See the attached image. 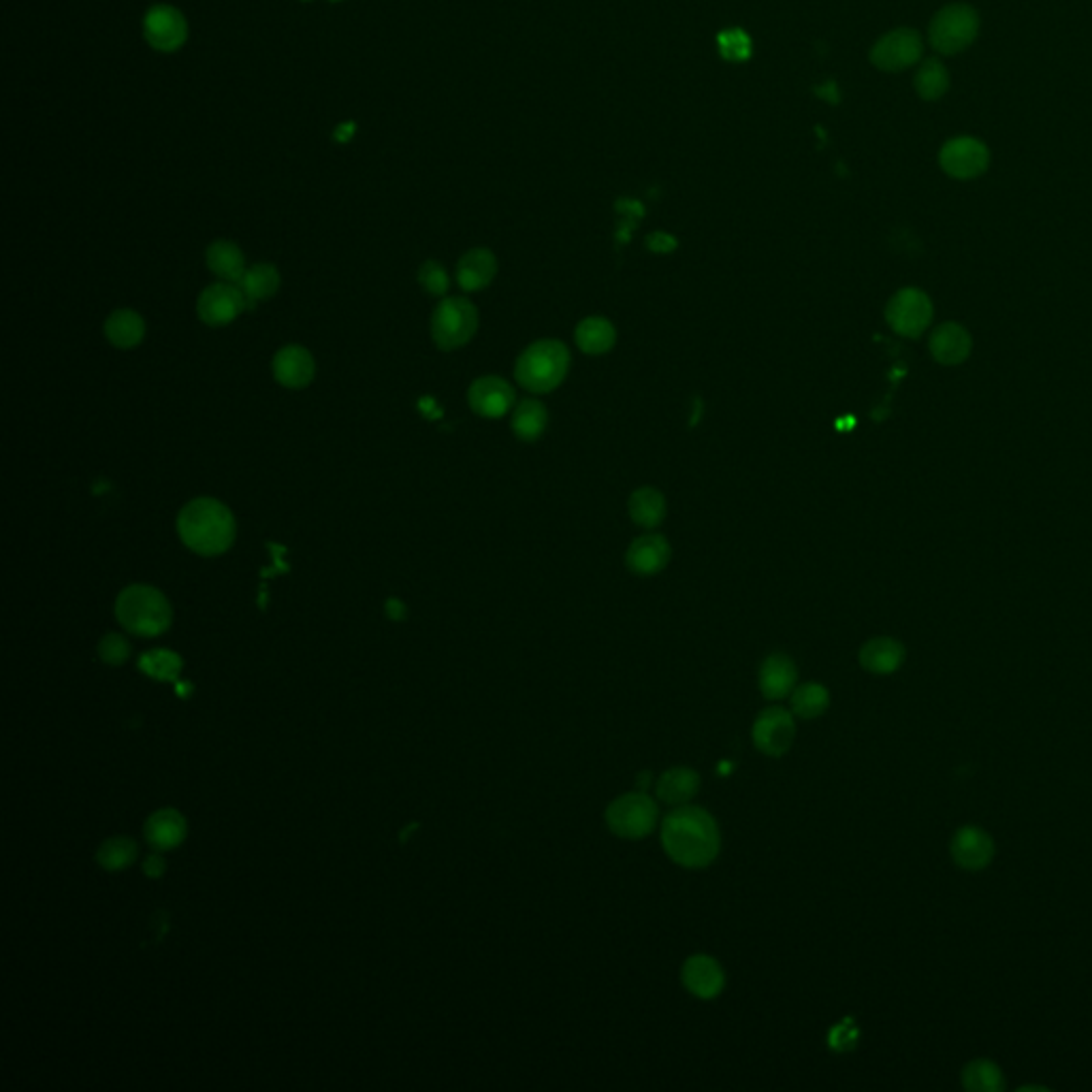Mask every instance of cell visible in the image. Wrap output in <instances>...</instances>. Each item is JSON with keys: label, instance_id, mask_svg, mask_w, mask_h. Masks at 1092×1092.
Segmentation results:
<instances>
[{"label": "cell", "instance_id": "cell-3", "mask_svg": "<svg viewBox=\"0 0 1092 1092\" xmlns=\"http://www.w3.org/2000/svg\"><path fill=\"white\" fill-rule=\"evenodd\" d=\"M572 365L570 350L559 340H538L517 359L515 378L530 393H551L561 387Z\"/></svg>", "mask_w": 1092, "mask_h": 1092}, {"label": "cell", "instance_id": "cell-11", "mask_svg": "<svg viewBox=\"0 0 1092 1092\" xmlns=\"http://www.w3.org/2000/svg\"><path fill=\"white\" fill-rule=\"evenodd\" d=\"M753 745L770 755L779 757L790 751L796 738V724L790 711L781 709V706H768L764 709L753 724Z\"/></svg>", "mask_w": 1092, "mask_h": 1092}, {"label": "cell", "instance_id": "cell-26", "mask_svg": "<svg viewBox=\"0 0 1092 1092\" xmlns=\"http://www.w3.org/2000/svg\"><path fill=\"white\" fill-rule=\"evenodd\" d=\"M107 340L122 350L135 348L146 336V323L135 309H115L105 323Z\"/></svg>", "mask_w": 1092, "mask_h": 1092}, {"label": "cell", "instance_id": "cell-12", "mask_svg": "<svg viewBox=\"0 0 1092 1092\" xmlns=\"http://www.w3.org/2000/svg\"><path fill=\"white\" fill-rule=\"evenodd\" d=\"M248 301L237 284L231 282H216L208 286L197 301L199 318L210 327H224L243 312L248 309Z\"/></svg>", "mask_w": 1092, "mask_h": 1092}, {"label": "cell", "instance_id": "cell-21", "mask_svg": "<svg viewBox=\"0 0 1092 1092\" xmlns=\"http://www.w3.org/2000/svg\"><path fill=\"white\" fill-rule=\"evenodd\" d=\"M497 274L495 254L487 248H474L462 256L457 265V282L464 291L476 293L487 288Z\"/></svg>", "mask_w": 1092, "mask_h": 1092}, {"label": "cell", "instance_id": "cell-33", "mask_svg": "<svg viewBox=\"0 0 1092 1092\" xmlns=\"http://www.w3.org/2000/svg\"><path fill=\"white\" fill-rule=\"evenodd\" d=\"M962 1086L971 1092H1001L1005 1088V1077L999 1065L980 1058L962 1069Z\"/></svg>", "mask_w": 1092, "mask_h": 1092}, {"label": "cell", "instance_id": "cell-40", "mask_svg": "<svg viewBox=\"0 0 1092 1092\" xmlns=\"http://www.w3.org/2000/svg\"><path fill=\"white\" fill-rule=\"evenodd\" d=\"M144 871H146L148 877H160L163 871H165V858L160 854L148 856V860L144 864Z\"/></svg>", "mask_w": 1092, "mask_h": 1092}, {"label": "cell", "instance_id": "cell-39", "mask_svg": "<svg viewBox=\"0 0 1092 1092\" xmlns=\"http://www.w3.org/2000/svg\"><path fill=\"white\" fill-rule=\"evenodd\" d=\"M419 282H421V286L427 293L437 295V297H442L448 291V286H451V282H448L446 270L440 263H435V261L423 263V267L419 270Z\"/></svg>", "mask_w": 1092, "mask_h": 1092}, {"label": "cell", "instance_id": "cell-28", "mask_svg": "<svg viewBox=\"0 0 1092 1092\" xmlns=\"http://www.w3.org/2000/svg\"><path fill=\"white\" fill-rule=\"evenodd\" d=\"M510 427H512V433H515L519 440L536 442L544 435V431L549 427V410L538 400H532V398L521 400L515 406V412H512Z\"/></svg>", "mask_w": 1092, "mask_h": 1092}, {"label": "cell", "instance_id": "cell-32", "mask_svg": "<svg viewBox=\"0 0 1092 1092\" xmlns=\"http://www.w3.org/2000/svg\"><path fill=\"white\" fill-rule=\"evenodd\" d=\"M914 86L922 101H939L949 90V73L945 64L937 58L924 60L916 71Z\"/></svg>", "mask_w": 1092, "mask_h": 1092}, {"label": "cell", "instance_id": "cell-20", "mask_svg": "<svg viewBox=\"0 0 1092 1092\" xmlns=\"http://www.w3.org/2000/svg\"><path fill=\"white\" fill-rule=\"evenodd\" d=\"M860 666L873 675H892L905 662V647L896 638H871L860 649Z\"/></svg>", "mask_w": 1092, "mask_h": 1092}, {"label": "cell", "instance_id": "cell-37", "mask_svg": "<svg viewBox=\"0 0 1092 1092\" xmlns=\"http://www.w3.org/2000/svg\"><path fill=\"white\" fill-rule=\"evenodd\" d=\"M99 656L105 664L120 666L131 656V645H128V640L120 634H107L99 642Z\"/></svg>", "mask_w": 1092, "mask_h": 1092}, {"label": "cell", "instance_id": "cell-25", "mask_svg": "<svg viewBox=\"0 0 1092 1092\" xmlns=\"http://www.w3.org/2000/svg\"><path fill=\"white\" fill-rule=\"evenodd\" d=\"M666 497L654 487H640L627 499V512L636 526L656 530L666 519Z\"/></svg>", "mask_w": 1092, "mask_h": 1092}, {"label": "cell", "instance_id": "cell-17", "mask_svg": "<svg viewBox=\"0 0 1092 1092\" xmlns=\"http://www.w3.org/2000/svg\"><path fill=\"white\" fill-rule=\"evenodd\" d=\"M144 33L148 43L158 51H175L184 45L188 37V26L184 16L167 5H158L148 12L144 22Z\"/></svg>", "mask_w": 1092, "mask_h": 1092}, {"label": "cell", "instance_id": "cell-23", "mask_svg": "<svg viewBox=\"0 0 1092 1092\" xmlns=\"http://www.w3.org/2000/svg\"><path fill=\"white\" fill-rule=\"evenodd\" d=\"M700 790V777L689 766H672L658 779L656 794L662 802L670 807L687 805L695 798Z\"/></svg>", "mask_w": 1092, "mask_h": 1092}, {"label": "cell", "instance_id": "cell-1", "mask_svg": "<svg viewBox=\"0 0 1092 1092\" xmlns=\"http://www.w3.org/2000/svg\"><path fill=\"white\" fill-rule=\"evenodd\" d=\"M662 845L668 858L683 869H704L722 850L715 817L693 805H681L662 823Z\"/></svg>", "mask_w": 1092, "mask_h": 1092}, {"label": "cell", "instance_id": "cell-16", "mask_svg": "<svg viewBox=\"0 0 1092 1092\" xmlns=\"http://www.w3.org/2000/svg\"><path fill=\"white\" fill-rule=\"evenodd\" d=\"M672 557V547L662 534L638 536L625 551V565L636 576L660 574Z\"/></svg>", "mask_w": 1092, "mask_h": 1092}, {"label": "cell", "instance_id": "cell-14", "mask_svg": "<svg viewBox=\"0 0 1092 1092\" xmlns=\"http://www.w3.org/2000/svg\"><path fill=\"white\" fill-rule=\"evenodd\" d=\"M951 860L965 871H982L994 858V841L978 826H962L954 832L949 843Z\"/></svg>", "mask_w": 1092, "mask_h": 1092}, {"label": "cell", "instance_id": "cell-8", "mask_svg": "<svg viewBox=\"0 0 1092 1092\" xmlns=\"http://www.w3.org/2000/svg\"><path fill=\"white\" fill-rule=\"evenodd\" d=\"M924 43L918 30L896 28L885 33L871 49V62L879 71L901 73L922 60Z\"/></svg>", "mask_w": 1092, "mask_h": 1092}, {"label": "cell", "instance_id": "cell-2", "mask_svg": "<svg viewBox=\"0 0 1092 1092\" xmlns=\"http://www.w3.org/2000/svg\"><path fill=\"white\" fill-rule=\"evenodd\" d=\"M235 532L233 512L212 497L188 501L177 517V534L181 542L192 553L204 557L227 553L235 542Z\"/></svg>", "mask_w": 1092, "mask_h": 1092}, {"label": "cell", "instance_id": "cell-27", "mask_svg": "<svg viewBox=\"0 0 1092 1092\" xmlns=\"http://www.w3.org/2000/svg\"><path fill=\"white\" fill-rule=\"evenodd\" d=\"M206 261H208V267L212 270V274H216L220 280L231 282V284H237L241 280V276L245 274V261H243V254H241L239 245L233 241H227V239H218L208 248Z\"/></svg>", "mask_w": 1092, "mask_h": 1092}, {"label": "cell", "instance_id": "cell-31", "mask_svg": "<svg viewBox=\"0 0 1092 1092\" xmlns=\"http://www.w3.org/2000/svg\"><path fill=\"white\" fill-rule=\"evenodd\" d=\"M830 706V691L821 683H802L790 693V709L800 720H817Z\"/></svg>", "mask_w": 1092, "mask_h": 1092}, {"label": "cell", "instance_id": "cell-6", "mask_svg": "<svg viewBox=\"0 0 1092 1092\" xmlns=\"http://www.w3.org/2000/svg\"><path fill=\"white\" fill-rule=\"evenodd\" d=\"M478 329V309L466 297H448L437 303L431 316V338L440 350L466 346Z\"/></svg>", "mask_w": 1092, "mask_h": 1092}, {"label": "cell", "instance_id": "cell-29", "mask_svg": "<svg viewBox=\"0 0 1092 1092\" xmlns=\"http://www.w3.org/2000/svg\"><path fill=\"white\" fill-rule=\"evenodd\" d=\"M146 837L158 850H173L186 837V819L173 809H163L148 819Z\"/></svg>", "mask_w": 1092, "mask_h": 1092}, {"label": "cell", "instance_id": "cell-13", "mask_svg": "<svg viewBox=\"0 0 1092 1092\" xmlns=\"http://www.w3.org/2000/svg\"><path fill=\"white\" fill-rule=\"evenodd\" d=\"M468 402L474 414L483 419H501L517 406V393L499 376H483L472 382Z\"/></svg>", "mask_w": 1092, "mask_h": 1092}, {"label": "cell", "instance_id": "cell-38", "mask_svg": "<svg viewBox=\"0 0 1092 1092\" xmlns=\"http://www.w3.org/2000/svg\"><path fill=\"white\" fill-rule=\"evenodd\" d=\"M858 1037H860L858 1026L852 1020H843L839 1024H834L830 1029L828 1044L834 1052H850L856 1048Z\"/></svg>", "mask_w": 1092, "mask_h": 1092}, {"label": "cell", "instance_id": "cell-30", "mask_svg": "<svg viewBox=\"0 0 1092 1092\" xmlns=\"http://www.w3.org/2000/svg\"><path fill=\"white\" fill-rule=\"evenodd\" d=\"M237 286L241 288L248 305L254 307L259 301H265L272 295H276V291L280 288V274L274 265L259 263V265L245 270V274L241 276Z\"/></svg>", "mask_w": 1092, "mask_h": 1092}, {"label": "cell", "instance_id": "cell-36", "mask_svg": "<svg viewBox=\"0 0 1092 1092\" xmlns=\"http://www.w3.org/2000/svg\"><path fill=\"white\" fill-rule=\"evenodd\" d=\"M718 45H720L722 56L732 62H741L751 56V39L747 37L745 30H738V28L722 33L718 39Z\"/></svg>", "mask_w": 1092, "mask_h": 1092}, {"label": "cell", "instance_id": "cell-7", "mask_svg": "<svg viewBox=\"0 0 1092 1092\" xmlns=\"http://www.w3.org/2000/svg\"><path fill=\"white\" fill-rule=\"evenodd\" d=\"M606 826L619 839H645L658 826V805L645 792H629L615 798L606 809Z\"/></svg>", "mask_w": 1092, "mask_h": 1092}, {"label": "cell", "instance_id": "cell-9", "mask_svg": "<svg viewBox=\"0 0 1092 1092\" xmlns=\"http://www.w3.org/2000/svg\"><path fill=\"white\" fill-rule=\"evenodd\" d=\"M885 320L898 336L918 338L930 325L933 303L926 293L918 288H903L887 301Z\"/></svg>", "mask_w": 1092, "mask_h": 1092}, {"label": "cell", "instance_id": "cell-19", "mask_svg": "<svg viewBox=\"0 0 1092 1092\" xmlns=\"http://www.w3.org/2000/svg\"><path fill=\"white\" fill-rule=\"evenodd\" d=\"M796 664L784 654L768 656L759 666V691L766 700H784L796 689Z\"/></svg>", "mask_w": 1092, "mask_h": 1092}, {"label": "cell", "instance_id": "cell-18", "mask_svg": "<svg viewBox=\"0 0 1092 1092\" xmlns=\"http://www.w3.org/2000/svg\"><path fill=\"white\" fill-rule=\"evenodd\" d=\"M314 357L303 346H284L274 357V376L286 389H305L314 380Z\"/></svg>", "mask_w": 1092, "mask_h": 1092}, {"label": "cell", "instance_id": "cell-5", "mask_svg": "<svg viewBox=\"0 0 1092 1092\" xmlns=\"http://www.w3.org/2000/svg\"><path fill=\"white\" fill-rule=\"evenodd\" d=\"M980 35V14L967 3H951L939 9L928 24V41L935 51L954 56L969 49Z\"/></svg>", "mask_w": 1092, "mask_h": 1092}, {"label": "cell", "instance_id": "cell-24", "mask_svg": "<svg viewBox=\"0 0 1092 1092\" xmlns=\"http://www.w3.org/2000/svg\"><path fill=\"white\" fill-rule=\"evenodd\" d=\"M930 352L943 365H958L971 352V336L956 323H945L930 336Z\"/></svg>", "mask_w": 1092, "mask_h": 1092}, {"label": "cell", "instance_id": "cell-34", "mask_svg": "<svg viewBox=\"0 0 1092 1092\" xmlns=\"http://www.w3.org/2000/svg\"><path fill=\"white\" fill-rule=\"evenodd\" d=\"M137 843L133 839L128 837H113L109 841H105L99 850V864L107 871H122L126 866H131L137 858Z\"/></svg>", "mask_w": 1092, "mask_h": 1092}, {"label": "cell", "instance_id": "cell-41", "mask_svg": "<svg viewBox=\"0 0 1092 1092\" xmlns=\"http://www.w3.org/2000/svg\"><path fill=\"white\" fill-rule=\"evenodd\" d=\"M387 611H389V617H393V619H402L406 615V608L400 600H389Z\"/></svg>", "mask_w": 1092, "mask_h": 1092}, {"label": "cell", "instance_id": "cell-22", "mask_svg": "<svg viewBox=\"0 0 1092 1092\" xmlns=\"http://www.w3.org/2000/svg\"><path fill=\"white\" fill-rule=\"evenodd\" d=\"M574 342L590 357L606 355L617 344V329L604 316H587L574 329Z\"/></svg>", "mask_w": 1092, "mask_h": 1092}, {"label": "cell", "instance_id": "cell-10", "mask_svg": "<svg viewBox=\"0 0 1092 1092\" xmlns=\"http://www.w3.org/2000/svg\"><path fill=\"white\" fill-rule=\"evenodd\" d=\"M939 165L954 179H973L986 173L990 165V150L978 137H951L939 152Z\"/></svg>", "mask_w": 1092, "mask_h": 1092}, {"label": "cell", "instance_id": "cell-35", "mask_svg": "<svg viewBox=\"0 0 1092 1092\" xmlns=\"http://www.w3.org/2000/svg\"><path fill=\"white\" fill-rule=\"evenodd\" d=\"M140 668L152 679L175 681L181 670V658L167 649H154V651H148L146 656H142Z\"/></svg>", "mask_w": 1092, "mask_h": 1092}, {"label": "cell", "instance_id": "cell-4", "mask_svg": "<svg viewBox=\"0 0 1092 1092\" xmlns=\"http://www.w3.org/2000/svg\"><path fill=\"white\" fill-rule=\"evenodd\" d=\"M115 617L124 629L137 636H158L169 629L173 608L165 594L150 585L126 587L115 600Z\"/></svg>", "mask_w": 1092, "mask_h": 1092}, {"label": "cell", "instance_id": "cell-15", "mask_svg": "<svg viewBox=\"0 0 1092 1092\" xmlns=\"http://www.w3.org/2000/svg\"><path fill=\"white\" fill-rule=\"evenodd\" d=\"M681 980L685 990L702 1001H711L720 997L726 988V971L713 956L706 954H695L685 960L681 969Z\"/></svg>", "mask_w": 1092, "mask_h": 1092}]
</instances>
